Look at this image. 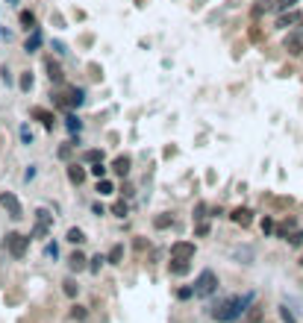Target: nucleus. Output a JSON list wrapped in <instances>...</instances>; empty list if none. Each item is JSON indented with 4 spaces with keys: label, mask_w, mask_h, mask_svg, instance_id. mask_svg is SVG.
<instances>
[{
    "label": "nucleus",
    "mask_w": 303,
    "mask_h": 323,
    "mask_svg": "<svg viewBox=\"0 0 303 323\" xmlns=\"http://www.w3.org/2000/svg\"><path fill=\"white\" fill-rule=\"evenodd\" d=\"M47 256L56 258V256H59V247H56V244H47Z\"/></svg>",
    "instance_id": "42"
},
{
    "label": "nucleus",
    "mask_w": 303,
    "mask_h": 323,
    "mask_svg": "<svg viewBox=\"0 0 303 323\" xmlns=\"http://www.w3.org/2000/svg\"><path fill=\"white\" fill-rule=\"evenodd\" d=\"M112 212H115V215H118V218H124V215H127V212H130V209H127V203H124V200H121V203H115V206H112Z\"/></svg>",
    "instance_id": "34"
},
{
    "label": "nucleus",
    "mask_w": 303,
    "mask_h": 323,
    "mask_svg": "<svg viewBox=\"0 0 303 323\" xmlns=\"http://www.w3.org/2000/svg\"><path fill=\"white\" fill-rule=\"evenodd\" d=\"M62 291H65L68 297H77V294H80V285H77L74 279H65V282H62Z\"/></svg>",
    "instance_id": "25"
},
{
    "label": "nucleus",
    "mask_w": 303,
    "mask_h": 323,
    "mask_svg": "<svg viewBox=\"0 0 303 323\" xmlns=\"http://www.w3.org/2000/svg\"><path fill=\"white\" fill-rule=\"evenodd\" d=\"M86 261H89V258L83 256V253H71V258H68V267H71L74 273H80V270H86V267H89Z\"/></svg>",
    "instance_id": "14"
},
{
    "label": "nucleus",
    "mask_w": 303,
    "mask_h": 323,
    "mask_svg": "<svg viewBox=\"0 0 303 323\" xmlns=\"http://www.w3.org/2000/svg\"><path fill=\"white\" fill-rule=\"evenodd\" d=\"M106 258H109V264H121V258H124V244H115Z\"/></svg>",
    "instance_id": "18"
},
{
    "label": "nucleus",
    "mask_w": 303,
    "mask_h": 323,
    "mask_svg": "<svg viewBox=\"0 0 303 323\" xmlns=\"http://www.w3.org/2000/svg\"><path fill=\"white\" fill-rule=\"evenodd\" d=\"M65 103H68V106H71V109H77V106H83V103H86V91L74 85V88L68 91V100H65Z\"/></svg>",
    "instance_id": "11"
},
{
    "label": "nucleus",
    "mask_w": 303,
    "mask_h": 323,
    "mask_svg": "<svg viewBox=\"0 0 303 323\" xmlns=\"http://www.w3.org/2000/svg\"><path fill=\"white\" fill-rule=\"evenodd\" d=\"M83 162H89V164L103 162V150H86V153H83Z\"/></svg>",
    "instance_id": "21"
},
{
    "label": "nucleus",
    "mask_w": 303,
    "mask_h": 323,
    "mask_svg": "<svg viewBox=\"0 0 303 323\" xmlns=\"http://www.w3.org/2000/svg\"><path fill=\"white\" fill-rule=\"evenodd\" d=\"M71 153H74V144H62L56 156H59V159H71Z\"/></svg>",
    "instance_id": "33"
},
{
    "label": "nucleus",
    "mask_w": 303,
    "mask_h": 323,
    "mask_svg": "<svg viewBox=\"0 0 303 323\" xmlns=\"http://www.w3.org/2000/svg\"><path fill=\"white\" fill-rule=\"evenodd\" d=\"M130 164H133L130 156H118V159L112 162V170H115L118 176H127V173H130Z\"/></svg>",
    "instance_id": "10"
},
{
    "label": "nucleus",
    "mask_w": 303,
    "mask_h": 323,
    "mask_svg": "<svg viewBox=\"0 0 303 323\" xmlns=\"http://www.w3.org/2000/svg\"><path fill=\"white\" fill-rule=\"evenodd\" d=\"M47 77H50V82H56V85H59V82L65 80V74H62V68H59V65H56V62H53V59H47Z\"/></svg>",
    "instance_id": "16"
},
{
    "label": "nucleus",
    "mask_w": 303,
    "mask_h": 323,
    "mask_svg": "<svg viewBox=\"0 0 303 323\" xmlns=\"http://www.w3.org/2000/svg\"><path fill=\"white\" fill-rule=\"evenodd\" d=\"M98 191H101V194H112V191H115V185H112L109 179H98Z\"/></svg>",
    "instance_id": "31"
},
{
    "label": "nucleus",
    "mask_w": 303,
    "mask_h": 323,
    "mask_svg": "<svg viewBox=\"0 0 303 323\" xmlns=\"http://www.w3.org/2000/svg\"><path fill=\"white\" fill-rule=\"evenodd\" d=\"M250 306H253V294H233V297H227V300H218V303L209 309V315L218 323H233V321H238V318H244Z\"/></svg>",
    "instance_id": "1"
},
{
    "label": "nucleus",
    "mask_w": 303,
    "mask_h": 323,
    "mask_svg": "<svg viewBox=\"0 0 303 323\" xmlns=\"http://www.w3.org/2000/svg\"><path fill=\"white\" fill-rule=\"evenodd\" d=\"M301 267H303V256H301Z\"/></svg>",
    "instance_id": "44"
},
{
    "label": "nucleus",
    "mask_w": 303,
    "mask_h": 323,
    "mask_svg": "<svg viewBox=\"0 0 303 323\" xmlns=\"http://www.w3.org/2000/svg\"><path fill=\"white\" fill-rule=\"evenodd\" d=\"M41 41H44V38H41V32L33 30L30 35H27V41H24V50H27V53H35V50L41 47Z\"/></svg>",
    "instance_id": "12"
},
{
    "label": "nucleus",
    "mask_w": 303,
    "mask_h": 323,
    "mask_svg": "<svg viewBox=\"0 0 303 323\" xmlns=\"http://www.w3.org/2000/svg\"><path fill=\"white\" fill-rule=\"evenodd\" d=\"M262 232H265V235H268V232H274V221H271V218H265V221H262Z\"/></svg>",
    "instance_id": "40"
},
{
    "label": "nucleus",
    "mask_w": 303,
    "mask_h": 323,
    "mask_svg": "<svg viewBox=\"0 0 303 323\" xmlns=\"http://www.w3.org/2000/svg\"><path fill=\"white\" fill-rule=\"evenodd\" d=\"M86 176H89V170H86L83 164H71V167H68V179H71L74 185H83Z\"/></svg>",
    "instance_id": "9"
},
{
    "label": "nucleus",
    "mask_w": 303,
    "mask_h": 323,
    "mask_svg": "<svg viewBox=\"0 0 303 323\" xmlns=\"http://www.w3.org/2000/svg\"><path fill=\"white\" fill-rule=\"evenodd\" d=\"M3 247H6V250H9L15 258H24V256H27V247H30V235L9 232V235H6V241H3Z\"/></svg>",
    "instance_id": "3"
},
{
    "label": "nucleus",
    "mask_w": 303,
    "mask_h": 323,
    "mask_svg": "<svg viewBox=\"0 0 303 323\" xmlns=\"http://www.w3.org/2000/svg\"><path fill=\"white\" fill-rule=\"evenodd\" d=\"M21 27H24L27 32H30V30H35V15H33V12H27V9L21 12Z\"/></svg>",
    "instance_id": "20"
},
{
    "label": "nucleus",
    "mask_w": 303,
    "mask_h": 323,
    "mask_svg": "<svg viewBox=\"0 0 303 323\" xmlns=\"http://www.w3.org/2000/svg\"><path fill=\"white\" fill-rule=\"evenodd\" d=\"M50 221H53V218H50V212H47V209H38V212H35V224L50 226Z\"/></svg>",
    "instance_id": "27"
},
{
    "label": "nucleus",
    "mask_w": 303,
    "mask_h": 323,
    "mask_svg": "<svg viewBox=\"0 0 303 323\" xmlns=\"http://www.w3.org/2000/svg\"><path fill=\"white\" fill-rule=\"evenodd\" d=\"M244 323H262V312H259V306H250V309H247Z\"/></svg>",
    "instance_id": "22"
},
{
    "label": "nucleus",
    "mask_w": 303,
    "mask_h": 323,
    "mask_svg": "<svg viewBox=\"0 0 303 323\" xmlns=\"http://www.w3.org/2000/svg\"><path fill=\"white\" fill-rule=\"evenodd\" d=\"M71 318H74V321H86V318H89V312H86L83 306H74V309H71Z\"/></svg>",
    "instance_id": "30"
},
{
    "label": "nucleus",
    "mask_w": 303,
    "mask_h": 323,
    "mask_svg": "<svg viewBox=\"0 0 303 323\" xmlns=\"http://www.w3.org/2000/svg\"><path fill=\"white\" fill-rule=\"evenodd\" d=\"M230 221H233V224H238V226H250V224H253V212H250V209H244V206H238V209H233V212H230Z\"/></svg>",
    "instance_id": "6"
},
{
    "label": "nucleus",
    "mask_w": 303,
    "mask_h": 323,
    "mask_svg": "<svg viewBox=\"0 0 303 323\" xmlns=\"http://www.w3.org/2000/svg\"><path fill=\"white\" fill-rule=\"evenodd\" d=\"M33 118H35V121H41V127H44V129H53V124H56L53 112H47V109H41V106H35V109H33Z\"/></svg>",
    "instance_id": "8"
},
{
    "label": "nucleus",
    "mask_w": 303,
    "mask_h": 323,
    "mask_svg": "<svg viewBox=\"0 0 303 323\" xmlns=\"http://www.w3.org/2000/svg\"><path fill=\"white\" fill-rule=\"evenodd\" d=\"M103 261H109V258H106V256H95V258H89V270H92V273H101Z\"/></svg>",
    "instance_id": "24"
},
{
    "label": "nucleus",
    "mask_w": 303,
    "mask_h": 323,
    "mask_svg": "<svg viewBox=\"0 0 303 323\" xmlns=\"http://www.w3.org/2000/svg\"><path fill=\"white\" fill-rule=\"evenodd\" d=\"M206 232H209V224H206V221H201V224H198V235H206Z\"/></svg>",
    "instance_id": "43"
},
{
    "label": "nucleus",
    "mask_w": 303,
    "mask_h": 323,
    "mask_svg": "<svg viewBox=\"0 0 303 323\" xmlns=\"http://www.w3.org/2000/svg\"><path fill=\"white\" fill-rule=\"evenodd\" d=\"M192 258H171L168 261V270H171V276H186L189 270H192V264H189Z\"/></svg>",
    "instance_id": "7"
},
{
    "label": "nucleus",
    "mask_w": 303,
    "mask_h": 323,
    "mask_svg": "<svg viewBox=\"0 0 303 323\" xmlns=\"http://www.w3.org/2000/svg\"><path fill=\"white\" fill-rule=\"evenodd\" d=\"M89 173H92V176H98V179H106V167H103V162L92 164V167H89Z\"/></svg>",
    "instance_id": "29"
},
{
    "label": "nucleus",
    "mask_w": 303,
    "mask_h": 323,
    "mask_svg": "<svg viewBox=\"0 0 303 323\" xmlns=\"http://www.w3.org/2000/svg\"><path fill=\"white\" fill-rule=\"evenodd\" d=\"M0 80H3V82H6V85H9V82H12V74H9V68H6V65H3V68H0Z\"/></svg>",
    "instance_id": "39"
},
{
    "label": "nucleus",
    "mask_w": 303,
    "mask_h": 323,
    "mask_svg": "<svg viewBox=\"0 0 303 323\" xmlns=\"http://www.w3.org/2000/svg\"><path fill=\"white\" fill-rule=\"evenodd\" d=\"M24 179H27V182H30V179H35V164H30V167L24 170Z\"/></svg>",
    "instance_id": "41"
},
{
    "label": "nucleus",
    "mask_w": 303,
    "mask_h": 323,
    "mask_svg": "<svg viewBox=\"0 0 303 323\" xmlns=\"http://www.w3.org/2000/svg\"><path fill=\"white\" fill-rule=\"evenodd\" d=\"M298 21H301V12H295V9H292V12H283V15H280L277 27H280V30H286V27H292V24H298Z\"/></svg>",
    "instance_id": "15"
},
{
    "label": "nucleus",
    "mask_w": 303,
    "mask_h": 323,
    "mask_svg": "<svg viewBox=\"0 0 303 323\" xmlns=\"http://www.w3.org/2000/svg\"><path fill=\"white\" fill-rule=\"evenodd\" d=\"M0 203H3V209L9 212V218H12V221H21V218H24V209H21L18 197H15L12 191H3V194H0Z\"/></svg>",
    "instance_id": "4"
},
{
    "label": "nucleus",
    "mask_w": 303,
    "mask_h": 323,
    "mask_svg": "<svg viewBox=\"0 0 303 323\" xmlns=\"http://www.w3.org/2000/svg\"><path fill=\"white\" fill-rule=\"evenodd\" d=\"M295 6H298V0H277V3H274L277 12H292Z\"/></svg>",
    "instance_id": "23"
},
{
    "label": "nucleus",
    "mask_w": 303,
    "mask_h": 323,
    "mask_svg": "<svg viewBox=\"0 0 303 323\" xmlns=\"http://www.w3.org/2000/svg\"><path fill=\"white\" fill-rule=\"evenodd\" d=\"M286 241H289L292 247H303V232H292V235H289Z\"/></svg>",
    "instance_id": "32"
},
{
    "label": "nucleus",
    "mask_w": 303,
    "mask_h": 323,
    "mask_svg": "<svg viewBox=\"0 0 303 323\" xmlns=\"http://www.w3.org/2000/svg\"><path fill=\"white\" fill-rule=\"evenodd\" d=\"M286 50H289L292 56H301L303 53V38L301 35H289V38H286Z\"/></svg>",
    "instance_id": "13"
},
{
    "label": "nucleus",
    "mask_w": 303,
    "mask_h": 323,
    "mask_svg": "<svg viewBox=\"0 0 303 323\" xmlns=\"http://www.w3.org/2000/svg\"><path fill=\"white\" fill-rule=\"evenodd\" d=\"M171 258H195V241H177V244H171Z\"/></svg>",
    "instance_id": "5"
},
{
    "label": "nucleus",
    "mask_w": 303,
    "mask_h": 323,
    "mask_svg": "<svg viewBox=\"0 0 303 323\" xmlns=\"http://www.w3.org/2000/svg\"><path fill=\"white\" fill-rule=\"evenodd\" d=\"M177 297H180V300H189V297H195V285H192V288H180V291H177Z\"/></svg>",
    "instance_id": "37"
},
{
    "label": "nucleus",
    "mask_w": 303,
    "mask_h": 323,
    "mask_svg": "<svg viewBox=\"0 0 303 323\" xmlns=\"http://www.w3.org/2000/svg\"><path fill=\"white\" fill-rule=\"evenodd\" d=\"M65 127H68V132H71V135H74V132L80 135V129H83V121H80L77 115H68V118H65Z\"/></svg>",
    "instance_id": "19"
},
{
    "label": "nucleus",
    "mask_w": 303,
    "mask_h": 323,
    "mask_svg": "<svg viewBox=\"0 0 303 323\" xmlns=\"http://www.w3.org/2000/svg\"><path fill=\"white\" fill-rule=\"evenodd\" d=\"M218 294V276H215V270H201L198 273V279H195V297H201V300H206V297H215Z\"/></svg>",
    "instance_id": "2"
},
{
    "label": "nucleus",
    "mask_w": 303,
    "mask_h": 323,
    "mask_svg": "<svg viewBox=\"0 0 303 323\" xmlns=\"http://www.w3.org/2000/svg\"><path fill=\"white\" fill-rule=\"evenodd\" d=\"M21 141H24V144H33V132H30V127H21Z\"/></svg>",
    "instance_id": "35"
},
{
    "label": "nucleus",
    "mask_w": 303,
    "mask_h": 323,
    "mask_svg": "<svg viewBox=\"0 0 303 323\" xmlns=\"http://www.w3.org/2000/svg\"><path fill=\"white\" fill-rule=\"evenodd\" d=\"M18 85H21V91H30V88H33V74H30V71H27V74H21Z\"/></svg>",
    "instance_id": "26"
},
{
    "label": "nucleus",
    "mask_w": 303,
    "mask_h": 323,
    "mask_svg": "<svg viewBox=\"0 0 303 323\" xmlns=\"http://www.w3.org/2000/svg\"><path fill=\"white\" fill-rule=\"evenodd\" d=\"M47 229H50V226H44V224H35V229H33V238H41V235H47Z\"/></svg>",
    "instance_id": "38"
},
{
    "label": "nucleus",
    "mask_w": 303,
    "mask_h": 323,
    "mask_svg": "<svg viewBox=\"0 0 303 323\" xmlns=\"http://www.w3.org/2000/svg\"><path fill=\"white\" fill-rule=\"evenodd\" d=\"M68 241H71V244H83V241H86V232H83V229H80V226H71V229H68V235H65Z\"/></svg>",
    "instance_id": "17"
},
{
    "label": "nucleus",
    "mask_w": 303,
    "mask_h": 323,
    "mask_svg": "<svg viewBox=\"0 0 303 323\" xmlns=\"http://www.w3.org/2000/svg\"><path fill=\"white\" fill-rule=\"evenodd\" d=\"M171 224H174V218H171V215H159V218L153 221V226H156V229H168Z\"/></svg>",
    "instance_id": "28"
},
{
    "label": "nucleus",
    "mask_w": 303,
    "mask_h": 323,
    "mask_svg": "<svg viewBox=\"0 0 303 323\" xmlns=\"http://www.w3.org/2000/svg\"><path fill=\"white\" fill-rule=\"evenodd\" d=\"M280 315H283V321H286V323H298V321H295V315H292L286 306H280Z\"/></svg>",
    "instance_id": "36"
}]
</instances>
